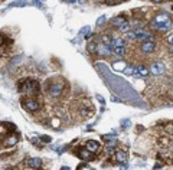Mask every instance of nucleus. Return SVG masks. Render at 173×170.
<instances>
[{
    "mask_svg": "<svg viewBox=\"0 0 173 170\" xmlns=\"http://www.w3.org/2000/svg\"><path fill=\"white\" fill-rule=\"evenodd\" d=\"M151 28L156 29V30H160V32L169 30L172 28V20L169 17V14L160 13L157 16H155V19L151 20Z\"/></svg>",
    "mask_w": 173,
    "mask_h": 170,
    "instance_id": "1",
    "label": "nucleus"
},
{
    "mask_svg": "<svg viewBox=\"0 0 173 170\" xmlns=\"http://www.w3.org/2000/svg\"><path fill=\"white\" fill-rule=\"evenodd\" d=\"M19 91H20V92H25V94L36 95L37 92H39V82H37V81H35V79H23V81H20Z\"/></svg>",
    "mask_w": 173,
    "mask_h": 170,
    "instance_id": "2",
    "label": "nucleus"
},
{
    "mask_svg": "<svg viewBox=\"0 0 173 170\" xmlns=\"http://www.w3.org/2000/svg\"><path fill=\"white\" fill-rule=\"evenodd\" d=\"M127 38L128 39H139L141 42H147V41H151L153 38V35L144 29H134V30H130V32L127 33Z\"/></svg>",
    "mask_w": 173,
    "mask_h": 170,
    "instance_id": "3",
    "label": "nucleus"
},
{
    "mask_svg": "<svg viewBox=\"0 0 173 170\" xmlns=\"http://www.w3.org/2000/svg\"><path fill=\"white\" fill-rule=\"evenodd\" d=\"M111 25L114 26V28H117L118 30H121V32H127V33H128L130 25H128V22L126 20V17H123V16H117V17L111 19Z\"/></svg>",
    "mask_w": 173,
    "mask_h": 170,
    "instance_id": "4",
    "label": "nucleus"
},
{
    "mask_svg": "<svg viewBox=\"0 0 173 170\" xmlns=\"http://www.w3.org/2000/svg\"><path fill=\"white\" fill-rule=\"evenodd\" d=\"M150 72L153 74V75L156 76H159V75H163L164 71H166V65H164L163 62H160V61H156L153 62L151 65H150Z\"/></svg>",
    "mask_w": 173,
    "mask_h": 170,
    "instance_id": "5",
    "label": "nucleus"
},
{
    "mask_svg": "<svg viewBox=\"0 0 173 170\" xmlns=\"http://www.w3.org/2000/svg\"><path fill=\"white\" fill-rule=\"evenodd\" d=\"M62 91H64V82H55V84H52L51 87H49L48 92H49L51 97L58 98V97L62 94Z\"/></svg>",
    "mask_w": 173,
    "mask_h": 170,
    "instance_id": "6",
    "label": "nucleus"
},
{
    "mask_svg": "<svg viewBox=\"0 0 173 170\" xmlns=\"http://www.w3.org/2000/svg\"><path fill=\"white\" fill-rule=\"evenodd\" d=\"M112 52V49L110 46H107V45H104V43L100 42L98 46H97V53H98L100 56H110Z\"/></svg>",
    "mask_w": 173,
    "mask_h": 170,
    "instance_id": "7",
    "label": "nucleus"
},
{
    "mask_svg": "<svg viewBox=\"0 0 173 170\" xmlns=\"http://www.w3.org/2000/svg\"><path fill=\"white\" fill-rule=\"evenodd\" d=\"M141 52L143 53H151L153 51L156 49V43L153 41H147V42H143L141 43Z\"/></svg>",
    "mask_w": 173,
    "mask_h": 170,
    "instance_id": "8",
    "label": "nucleus"
},
{
    "mask_svg": "<svg viewBox=\"0 0 173 170\" xmlns=\"http://www.w3.org/2000/svg\"><path fill=\"white\" fill-rule=\"evenodd\" d=\"M25 104V108L28 110V111H37L39 110V102L37 101H35V99H28V101H23Z\"/></svg>",
    "mask_w": 173,
    "mask_h": 170,
    "instance_id": "9",
    "label": "nucleus"
},
{
    "mask_svg": "<svg viewBox=\"0 0 173 170\" xmlns=\"http://www.w3.org/2000/svg\"><path fill=\"white\" fill-rule=\"evenodd\" d=\"M28 166L29 167H32V169H41L42 167V160L41 159H37V157H32V159H29L28 160Z\"/></svg>",
    "mask_w": 173,
    "mask_h": 170,
    "instance_id": "10",
    "label": "nucleus"
},
{
    "mask_svg": "<svg viewBox=\"0 0 173 170\" xmlns=\"http://www.w3.org/2000/svg\"><path fill=\"white\" fill-rule=\"evenodd\" d=\"M87 150L91 151V153H97L100 150V144L97 141H94V140H89L87 143Z\"/></svg>",
    "mask_w": 173,
    "mask_h": 170,
    "instance_id": "11",
    "label": "nucleus"
},
{
    "mask_svg": "<svg viewBox=\"0 0 173 170\" xmlns=\"http://www.w3.org/2000/svg\"><path fill=\"white\" fill-rule=\"evenodd\" d=\"M150 74V69L146 68V66L140 65V66H136V75L137 76H147Z\"/></svg>",
    "mask_w": 173,
    "mask_h": 170,
    "instance_id": "12",
    "label": "nucleus"
},
{
    "mask_svg": "<svg viewBox=\"0 0 173 170\" xmlns=\"http://www.w3.org/2000/svg\"><path fill=\"white\" fill-rule=\"evenodd\" d=\"M126 45V42H124V39L121 38H112V43H111V49H114V48H121Z\"/></svg>",
    "mask_w": 173,
    "mask_h": 170,
    "instance_id": "13",
    "label": "nucleus"
},
{
    "mask_svg": "<svg viewBox=\"0 0 173 170\" xmlns=\"http://www.w3.org/2000/svg\"><path fill=\"white\" fill-rule=\"evenodd\" d=\"M116 159H117L118 161H124L127 160V153L126 151H123V150H120V151H117V154H116Z\"/></svg>",
    "mask_w": 173,
    "mask_h": 170,
    "instance_id": "14",
    "label": "nucleus"
},
{
    "mask_svg": "<svg viewBox=\"0 0 173 170\" xmlns=\"http://www.w3.org/2000/svg\"><path fill=\"white\" fill-rule=\"evenodd\" d=\"M97 46H98V43L89 42L88 45H87V51H88L89 53H97Z\"/></svg>",
    "mask_w": 173,
    "mask_h": 170,
    "instance_id": "15",
    "label": "nucleus"
},
{
    "mask_svg": "<svg viewBox=\"0 0 173 170\" xmlns=\"http://www.w3.org/2000/svg\"><path fill=\"white\" fill-rule=\"evenodd\" d=\"M18 143V136L16 134H13V136H10V137H7V141H6V146L10 147V146H14Z\"/></svg>",
    "mask_w": 173,
    "mask_h": 170,
    "instance_id": "16",
    "label": "nucleus"
},
{
    "mask_svg": "<svg viewBox=\"0 0 173 170\" xmlns=\"http://www.w3.org/2000/svg\"><path fill=\"white\" fill-rule=\"evenodd\" d=\"M112 68H114L116 71H120V69L124 71V69L127 68V65L124 64V62H114V64H112Z\"/></svg>",
    "mask_w": 173,
    "mask_h": 170,
    "instance_id": "17",
    "label": "nucleus"
},
{
    "mask_svg": "<svg viewBox=\"0 0 173 170\" xmlns=\"http://www.w3.org/2000/svg\"><path fill=\"white\" fill-rule=\"evenodd\" d=\"M112 52L116 53L117 56H123V55L126 53V48H124V46H121V48H114V49H112Z\"/></svg>",
    "mask_w": 173,
    "mask_h": 170,
    "instance_id": "18",
    "label": "nucleus"
},
{
    "mask_svg": "<svg viewBox=\"0 0 173 170\" xmlns=\"http://www.w3.org/2000/svg\"><path fill=\"white\" fill-rule=\"evenodd\" d=\"M123 72H124L126 75H136V66H127Z\"/></svg>",
    "mask_w": 173,
    "mask_h": 170,
    "instance_id": "19",
    "label": "nucleus"
},
{
    "mask_svg": "<svg viewBox=\"0 0 173 170\" xmlns=\"http://www.w3.org/2000/svg\"><path fill=\"white\" fill-rule=\"evenodd\" d=\"M80 157H82V159H91V151H88V150H81V153H80Z\"/></svg>",
    "mask_w": 173,
    "mask_h": 170,
    "instance_id": "20",
    "label": "nucleus"
},
{
    "mask_svg": "<svg viewBox=\"0 0 173 170\" xmlns=\"http://www.w3.org/2000/svg\"><path fill=\"white\" fill-rule=\"evenodd\" d=\"M41 140H42L43 143H51L52 138L49 137V136H41Z\"/></svg>",
    "mask_w": 173,
    "mask_h": 170,
    "instance_id": "21",
    "label": "nucleus"
},
{
    "mask_svg": "<svg viewBox=\"0 0 173 170\" xmlns=\"http://www.w3.org/2000/svg\"><path fill=\"white\" fill-rule=\"evenodd\" d=\"M104 22H105V16H101V17L97 20V26H103Z\"/></svg>",
    "mask_w": 173,
    "mask_h": 170,
    "instance_id": "22",
    "label": "nucleus"
},
{
    "mask_svg": "<svg viewBox=\"0 0 173 170\" xmlns=\"http://www.w3.org/2000/svg\"><path fill=\"white\" fill-rule=\"evenodd\" d=\"M89 33V26H85V28H82V30H81V35H88Z\"/></svg>",
    "mask_w": 173,
    "mask_h": 170,
    "instance_id": "23",
    "label": "nucleus"
},
{
    "mask_svg": "<svg viewBox=\"0 0 173 170\" xmlns=\"http://www.w3.org/2000/svg\"><path fill=\"white\" fill-rule=\"evenodd\" d=\"M166 41H167L170 45H173V33H170V35H167V36H166Z\"/></svg>",
    "mask_w": 173,
    "mask_h": 170,
    "instance_id": "24",
    "label": "nucleus"
},
{
    "mask_svg": "<svg viewBox=\"0 0 173 170\" xmlns=\"http://www.w3.org/2000/svg\"><path fill=\"white\" fill-rule=\"evenodd\" d=\"M169 51H170V53H172V55H173V45H172V46H170V48H169Z\"/></svg>",
    "mask_w": 173,
    "mask_h": 170,
    "instance_id": "25",
    "label": "nucleus"
},
{
    "mask_svg": "<svg viewBox=\"0 0 173 170\" xmlns=\"http://www.w3.org/2000/svg\"><path fill=\"white\" fill-rule=\"evenodd\" d=\"M5 170H16L14 167H7V169H5Z\"/></svg>",
    "mask_w": 173,
    "mask_h": 170,
    "instance_id": "26",
    "label": "nucleus"
},
{
    "mask_svg": "<svg viewBox=\"0 0 173 170\" xmlns=\"http://www.w3.org/2000/svg\"><path fill=\"white\" fill-rule=\"evenodd\" d=\"M172 92H173V90H172Z\"/></svg>",
    "mask_w": 173,
    "mask_h": 170,
    "instance_id": "27",
    "label": "nucleus"
}]
</instances>
